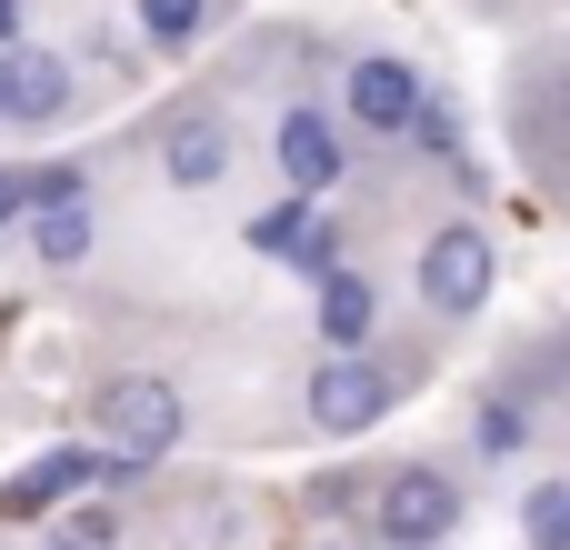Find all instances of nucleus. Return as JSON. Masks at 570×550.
Here are the masks:
<instances>
[{"label": "nucleus", "instance_id": "nucleus-8", "mask_svg": "<svg viewBox=\"0 0 570 550\" xmlns=\"http://www.w3.org/2000/svg\"><path fill=\"white\" fill-rule=\"evenodd\" d=\"M411 110H421V70L411 60H391V50L351 60V120L361 130H411Z\"/></svg>", "mask_w": 570, "mask_h": 550}, {"label": "nucleus", "instance_id": "nucleus-15", "mask_svg": "<svg viewBox=\"0 0 570 550\" xmlns=\"http://www.w3.org/2000/svg\"><path fill=\"white\" fill-rule=\"evenodd\" d=\"M531 550H570V491H531Z\"/></svg>", "mask_w": 570, "mask_h": 550}, {"label": "nucleus", "instance_id": "nucleus-16", "mask_svg": "<svg viewBox=\"0 0 570 550\" xmlns=\"http://www.w3.org/2000/svg\"><path fill=\"white\" fill-rule=\"evenodd\" d=\"M90 180H80V160H40L30 170V210H50V200H80Z\"/></svg>", "mask_w": 570, "mask_h": 550}, {"label": "nucleus", "instance_id": "nucleus-13", "mask_svg": "<svg viewBox=\"0 0 570 550\" xmlns=\"http://www.w3.org/2000/svg\"><path fill=\"white\" fill-rule=\"evenodd\" d=\"M140 30H150L160 50H190V40L210 30V0H140Z\"/></svg>", "mask_w": 570, "mask_h": 550}, {"label": "nucleus", "instance_id": "nucleus-7", "mask_svg": "<svg viewBox=\"0 0 570 550\" xmlns=\"http://www.w3.org/2000/svg\"><path fill=\"white\" fill-rule=\"evenodd\" d=\"M160 170H170L180 190H210V180L230 170V120H220V110H170V120H160Z\"/></svg>", "mask_w": 570, "mask_h": 550}, {"label": "nucleus", "instance_id": "nucleus-10", "mask_svg": "<svg viewBox=\"0 0 570 550\" xmlns=\"http://www.w3.org/2000/svg\"><path fill=\"white\" fill-rule=\"evenodd\" d=\"M250 251H271V261H291V271H311V281H321V271H341V230H321V220H311L301 200H281V210H261V220H250Z\"/></svg>", "mask_w": 570, "mask_h": 550}, {"label": "nucleus", "instance_id": "nucleus-2", "mask_svg": "<svg viewBox=\"0 0 570 550\" xmlns=\"http://www.w3.org/2000/svg\"><path fill=\"white\" fill-rule=\"evenodd\" d=\"M491 281H501V251H491L471 220H451V230L421 240V301H431L441 321H471V311L491 301Z\"/></svg>", "mask_w": 570, "mask_h": 550}, {"label": "nucleus", "instance_id": "nucleus-19", "mask_svg": "<svg viewBox=\"0 0 570 550\" xmlns=\"http://www.w3.org/2000/svg\"><path fill=\"white\" fill-rule=\"evenodd\" d=\"M0 60H10V50H0Z\"/></svg>", "mask_w": 570, "mask_h": 550}, {"label": "nucleus", "instance_id": "nucleus-9", "mask_svg": "<svg viewBox=\"0 0 570 550\" xmlns=\"http://www.w3.org/2000/svg\"><path fill=\"white\" fill-rule=\"evenodd\" d=\"M271 150H281V180H291L301 200H321V190L341 180V130H331L321 110H281V140H271Z\"/></svg>", "mask_w": 570, "mask_h": 550}, {"label": "nucleus", "instance_id": "nucleus-1", "mask_svg": "<svg viewBox=\"0 0 570 550\" xmlns=\"http://www.w3.org/2000/svg\"><path fill=\"white\" fill-rule=\"evenodd\" d=\"M90 431H100V451H110V461L150 471V461H170V451H180V391H170V381H150V371H120V381H100V391H90Z\"/></svg>", "mask_w": 570, "mask_h": 550}, {"label": "nucleus", "instance_id": "nucleus-6", "mask_svg": "<svg viewBox=\"0 0 570 550\" xmlns=\"http://www.w3.org/2000/svg\"><path fill=\"white\" fill-rule=\"evenodd\" d=\"M60 110H70V60H60V50H10V60H0V120L50 130Z\"/></svg>", "mask_w": 570, "mask_h": 550}, {"label": "nucleus", "instance_id": "nucleus-12", "mask_svg": "<svg viewBox=\"0 0 570 550\" xmlns=\"http://www.w3.org/2000/svg\"><path fill=\"white\" fill-rule=\"evenodd\" d=\"M20 220H30V251L50 271H80L90 261V200H50V210H20Z\"/></svg>", "mask_w": 570, "mask_h": 550}, {"label": "nucleus", "instance_id": "nucleus-18", "mask_svg": "<svg viewBox=\"0 0 570 550\" xmlns=\"http://www.w3.org/2000/svg\"><path fill=\"white\" fill-rule=\"evenodd\" d=\"M10 40H20V0H0V50H10Z\"/></svg>", "mask_w": 570, "mask_h": 550}, {"label": "nucleus", "instance_id": "nucleus-14", "mask_svg": "<svg viewBox=\"0 0 570 550\" xmlns=\"http://www.w3.org/2000/svg\"><path fill=\"white\" fill-rule=\"evenodd\" d=\"M40 550H120V521H110V511H70Z\"/></svg>", "mask_w": 570, "mask_h": 550}, {"label": "nucleus", "instance_id": "nucleus-11", "mask_svg": "<svg viewBox=\"0 0 570 550\" xmlns=\"http://www.w3.org/2000/svg\"><path fill=\"white\" fill-rule=\"evenodd\" d=\"M371 321H381V291H371V271H321V341L331 351H361L371 341Z\"/></svg>", "mask_w": 570, "mask_h": 550}, {"label": "nucleus", "instance_id": "nucleus-17", "mask_svg": "<svg viewBox=\"0 0 570 550\" xmlns=\"http://www.w3.org/2000/svg\"><path fill=\"white\" fill-rule=\"evenodd\" d=\"M20 210H30V170H0V230H10Z\"/></svg>", "mask_w": 570, "mask_h": 550}, {"label": "nucleus", "instance_id": "nucleus-3", "mask_svg": "<svg viewBox=\"0 0 570 550\" xmlns=\"http://www.w3.org/2000/svg\"><path fill=\"white\" fill-rule=\"evenodd\" d=\"M120 481H130V461H110V451H40L30 471L0 481V521H40L70 491H120Z\"/></svg>", "mask_w": 570, "mask_h": 550}, {"label": "nucleus", "instance_id": "nucleus-5", "mask_svg": "<svg viewBox=\"0 0 570 550\" xmlns=\"http://www.w3.org/2000/svg\"><path fill=\"white\" fill-rule=\"evenodd\" d=\"M391 391H401V381H391L381 361H361V351H331V361L311 371V421L351 441V431H371V421L391 411Z\"/></svg>", "mask_w": 570, "mask_h": 550}, {"label": "nucleus", "instance_id": "nucleus-4", "mask_svg": "<svg viewBox=\"0 0 570 550\" xmlns=\"http://www.w3.org/2000/svg\"><path fill=\"white\" fill-rule=\"evenodd\" d=\"M371 521H381V541H401V550H441L451 521H461V491L441 471H391L381 501H371Z\"/></svg>", "mask_w": 570, "mask_h": 550}]
</instances>
